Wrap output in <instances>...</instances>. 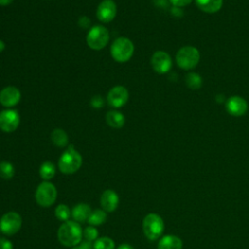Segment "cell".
<instances>
[{
  "label": "cell",
  "instance_id": "cell-1",
  "mask_svg": "<svg viewBox=\"0 0 249 249\" xmlns=\"http://www.w3.org/2000/svg\"><path fill=\"white\" fill-rule=\"evenodd\" d=\"M83 231L79 223L76 221H66L64 222L57 231L58 241L66 246L73 247L82 241Z\"/></svg>",
  "mask_w": 249,
  "mask_h": 249
},
{
  "label": "cell",
  "instance_id": "cell-2",
  "mask_svg": "<svg viewBox=\"0 0 249 249\" xmlns=\"http://www.w3.org/2000/svg\"><path fill=\"white\" fill-rule=\"evenodd\" d=\"M83 163L81 154L72 146H68L58 160V169L63 174H73L77 172Z\"/></svg>",
  "mask_w": 249,
  "mask_h": 249
},
{
  "label": "cell",
  "instance_id": "cell-3",
  "mask_svg": "<svg viewBox=\"0 0 249 249\" xmlns=\"http://www.w3.org/2000/svg\"><path fill=\"white\" fill-rule=\"evenodd\" d=\"M134 53V45L132 41L126 37H119L111 45L110 53L112 58L117 62L128 61Z\"/></svg>",
  "mask_w": 249,
  "mask_h": 249
},
{
  "label": "cell",
  "instance_id": "cell-4",
  "mask_svg": "<svg viewBox=\"0 0 249 249\" xmlns=\"http://www.w3.org/2000/svg\"><path fill=\"white\" fill-rule=\"evenodd\" d=\"M142 229L145 236L149 240H157L163 232L164 223L160 215L156 213H149L143 219Z\"/></svg>",
  "mask_w": 249,
  "mask_h": 249
},
{
  "label": "cell",
  "instance_id": "cell-5",
  "mask_svg": "<svg viewBox=\"0 0 249 249\" xmlns=\"http://www.w3.org/2000/svg\"><path fill=\"white\" fill-rule=\"evenodd\" d=\"M110 39V34L107 28L102 25H94L89 28L87 34V44L94 51L102 50L106 47Z\"/></svg>",
  "mask_w": 249,
  "mask_h": 249
},
{
  "label": "cell",
  "instance_id": "cell-6",
  "mask_svg": "<svg viewBox=\"0 0 249 249\" xmlns=\"http://www.w3.org/2000/svg\"><path fill=\"white\" fill-rule=\"evenodd\" d=\"M56 188L49 181H43L40 183L35 192L36 202L42 207H50L53 205L56 200Z\"/></svg>",
  "mask_w": 249,
  "mask_h": 249
},
{
  "label": "cell",
  "instance_id": "cell-7",
  "mask_svg": "<svg viewBox=\"0 0 249 249\" xmlns=\"http://www.w3.org/2000/svg\"><path fill=\"white\" fill-rule=\"evenodd\" d=\"M199 58L200 54L198 50L192 46L183 47L176 53V62L178 66L185 70H190L196 67Z\"/></svg>",
  "mask_w": 249,
  "mask_h": 249
},
{
  "label": "cell",
  "instance_id": "cell-8",
  "mask_svg": "<svg viewBox=\"0 0 249 249\" xmlns=\"http://www.w3.org/2000/svg\"><path fill=\"white\" fill-rule=\"evenodd\" d=\"M22 220L18 213L10 211L5 213L0 219V231L5 235L12 236L21 228Z\"/></svg>",
  "mask_w": 249,
  "mask_h": 249
},
{
  "label": "cell",
  "instance_id": "cell-9",
  "mask_svg": "<svg viewBox=\"0 0 249 249\" xmlns=\"http://www.w3.org/2000/svg\"><path fill=\"white\" fill-rule=\"evenodd\" d=\"M20 123V117L17 110L8 108L0 112V129L4 132L15 131Z\"/></svg>",
  "mask_w": 249,
  "mask_h": 249
},
{
  "label": "cell",
  "instance_id": "cell-10",
  "mask_svg": "<svg viewBox=\"0 0 249 249\" xmlns=\"http://www.w3.org/2000/svg\"><path fill=\"white\" fill-rule=\"evenodd\" d=\"M129 93L125 87L115 86L107 94V102L113 108H121L128 101Z\"/></svg>",
  "mask_w": 249,
  "mask_h": 249
},
{
  "label": "cell",
  "instance_id": "cell-11",
  "mask_svg": "<svg viewBox=\"0 0 249 249\" xmlns=\"http://www.w3.org/2000/svg\"><path fill=\"white\" fill-rule=\"evenodd\" d=\"M151 64L153 69L159 73V74H165L167 73L172 65V60L170 55L163 52V51H158L154 53V54L151 57Z\"/></svg>",
  "mask_w": 249,
  "mask_h": 249
},
{
  "label": "cell",
  "instance_id": "cell-12",
  "mask_svg": "<svg viewBox=\"0 0 249 249\" xmlns=\"http://www.w3.org/2000/svg\"><path fill=\"white\" fill-rule=\"evenodd\" d=\"M117 14V6L113 0H103L99 3L96 9V18L99 21L108 23L111 22Z\"/></svg>",
  "mask_w": 249,
  "mask_h": 249
},
{
  "label": "cell",
  "instance_id": "cell-13",
  "mask_svg": "<svg viewBox=\"0 0 249 249\" xmlns=\"http://www.w3.org/2000/svg\"><path fill=\"white\" fill-rule=\"evenodd\" d=\"M21 93L17 87L8 86L0 91V103L6 108H13L20 101Z\"/></svg>",
  "mask_w": 249,
  "mask_h": 249
},
{
  "label": "cell",
  "instance_id": "cell-14",
  "mask_svg": "<svg viewBox=\"0 0 249 249\" xmlns=\"http://www.w3.org/2000/svg\"><path fill=\"white\" fill-rule=\"evenodd\" d=\"M226 109L230 115L234 117H240L247 112L248 104L243 97L238 95H233L227 99Z\"/></svg>",
  "mask_w": 249,
  "mask_h": 249
},
{
  "label": "cell",
  "instance_id": "cell-15",
  "mask_svg": "<svg viewBox=\"0 0 249 249\" xmlns=\"http://www.w3.org/2000/svg\"><path fill=\"white\" fill-rule=\"evenodd\" d=\"M100 204L105 212H113L119 205V196L113 190H106L100 197Z\"/></svg>",
  "mask_w": 249,
  "mask_h": 249
},
{
  "label": "cell",
  "instance_id": "cell-16",
  "mask_svg": "<svg viewBox=\"0 0 249 249\" xmlns=\"http://www.w3.org/2000/svg\"><path fill=\"white\" fill-rule=\"evenodd\" d=\"M91 212L90 206L87 203L81 202L76 204L71 210V217L77 223H85L88 222L89 214Z\"/></svg>",
  "mask_w": 249,
  "mask_h": 249
},
{
  "label": "cell",
  "instance_id": "cell-17",
  "mask_svg": "<svg viewBox=\"0 0 249 249\" xmlns=\"http://www.w3.org/2000/svg\"><path fill=\"white\" fill-rule=\"evenodd\" d=\"M182 246L181 238L173 234H168L160 239L157 249H182Z\"/></svg>",
  "mask_w": 249,
  "mask_h": 249
},
{
  "label": "cell",
  "instance_id": "cell-18",
  "mask_svg": "<svg viewBox=\"0 0 249 249\" xmlns=\"http://www.w3.org/2000/svg\"><path fill=\"white\" fill-rule=\"evenodd\" d=\"M105 119H106V123L113 128H116V129H119V128H122L124 124V122H125V118L124 116L117 111V110H112V111H109L106 116H105Z\"/></svg>",
  "mask_w": 249,
  "mask_h": 249
},
{
  "label": "cell",
  "instance_id": "cell-19",
  "mask_svg": "<svg viewBox=\"0 0 249 249\" xmlns=\"http://www.w3.org/2000/svg\"><path fill=\"white\" fill-rule=\"evenodd\" d=\"M196 3L201 11L213 14L221 9L223 0H196Z\"/></svg>",
  "mask_w": 249,
  "mask_h": 249
},
{
  "label": "cell",
  "instance_id": "cell-20",
  "mask_svg": "<svg viewBox=\"0 0 249 249\" xmlns=\"http://www.w3.org/2000/svg\"><path fill=\"white\" fill-rule=\"evenodd\" d=\"M51 140L56 147L63 148L68 145V135L61 128H54L51 134Z\"/></svg>",
  "mask_w": 249,
  "mask_h": 249
},
{
  "label": "cell",
  "instance_id": "cell-21",
  "mask_svg": "<svg viewBox=\"0 0 249 249\" xmlns=\"http://www.w3.org/2000/svg\"><path fill=\"white\" fill-rule=\"evenodd\" d=\"M107 212H105L103 209H94L91 210L89 217L88 219V223L90 226H99L102 225L106 219H107Z\"/></svg>",
  "mask_w": 249,
  "mask_h": 249
},
{
  "label": "cell",
  "instance_id": "cell-22",
  "mask_svg": "<svg viewBox=\"0 0 249 249\" xmlns=\"http://www.w3.org/2000/svg\"><path fill=\"white\" fill-rule=\"evenodd\" d=\"M40 177L44 181H49L52 178H53L55 174V166L52 161H45L41 164L39 169Z\"/></svg>",
  "mask_w": 249,
  "mask_h": 249
},
{
  "label": "cell",
  "instance_id": "cell-23",
  "mask_svg": "<svg viewBox=\"0 0 249 249\" xmlns=\"http://www.w3.org/2000/svg\"><path fill=\"white\" fill-rule=\"evenodd\" d=\"M15 167L10 161H0V177L5 180H10L14 177Z\"/></svg>",
  "mask_w": 249,
  "mask_h": 249
},
{
  "label": "cell",
  "instance_id": "cell-24",
  "mask_svg": "<svg viewBox=\"0 0 249 249\" xmlns=\"http://www.w3.org/2000/svg\"><path fill=\"white\" fill-rule=\"evenodd\" d=\"M186 85L191 89H198L202 86V79L197 73H189L186 76Z\"/></svg>",
  "mask_w": 249,
  "mask_h": 249
},
{
  "label": "cell",
  "instance_id": "cell-25",
  "mask_svg": "<svg viewBox=\"0 0 249 249\" xmlns=\"http://www.w3.org/2000/svg\"><path fill=\"white\" fill-rule=\"evenodd\" d=\"M93 249H115V242L107 236L99 237L93 241Z\"/></svg>",
  "mask_w": 249,
  "mask_h": 249
},
{
  "label": "cell",
  "instance_id": "cell-26",
  "mask_svg": "<svg viewBox=\"0 0 249 249\" xmlns=\"http://www.w3.org/2000/svg\"><path fill=\"white\" fill-rule=\"evenodd\" d=\"M54 215L56 217V219H58L59 221H63L66 222L69 220V218L71 217V210L69 209V207L65 204H58L55 207L54 210Z\"/></svg>",
  "mask_w": 249,
  "mask_h": 249
},
{
  "label": "cell",
  "instance_id": "cell-27",
  "mask_svg": "<svg viewBox=\"0 0 249 249\" xmlns=\"http://www.w3.org/2000/svg\"><path fill=\"white\" fill-rule=\"evenodd\" d=\"M83 236L85 240L88 241H95L98 238V231L93 226H89L83 231Z\"/></svg>",
  "mask_w": 249,
  "mask_h": 249
},
{
  "label": "cell",
  "instance_id": "cell-28",
  "mask_svg": "<svg viewBox=\"0 0 249 249\" xmlns=\"http://www.w3.org/2000/svg\"><path fill=\"white\" fill-rule=\"evenodd\" d=\"M90 106L95 108V109H99V108H102L103 107V104H104V99L101 95H94L91 97L90 101Z\"/></svg>",
  "mask_w": 249,
  "mask_h": 249
},
{
  "label": "cell",
  "instance_id": "cell-29",
  "mask_svg": "<svg viewBox=\"0 0 249 249\" xmlns=\"http://www.w3.org/2000/svg\"><path fill=\"white\" fill-rule=\"evenodd\" d=\"M93 248V244L88 240H82L77 245L71 247V249H91Z\"/></svg>",
  "mask_w": 249,
  "mask_h": 249
},
{
  "label": "cell",
  "instance_id": "cell-30",
  "mask_svg": "<svg viewBox=\"0 0 249 249\" xmlns=\"http://www.w3.org/2000/svg\"><path fill=\"white\" fill-rule=\"evenodd\" d=\"M78 24H79V26L81 27V28H89V25H90V20H89V18H88V17H86V16H83V17H81L80 18H79V20H78Z\"/></svg>",
  "mask_w": 249,
  "mask_h": 249
},
{
  "label": "cell",
  "instance_id": "cell-31",
  "mask_svg": "<svg viewBox=\"0 0 249 249\" xmlns=\"http://www.w3.org/2000/svg\"><path fill=\"white\" fill-rule=\"evenodd\" d=\"M14 245L13 243L4 237H0V249H13Z\"/></svg>",
  "mask_w": 249,
  "mask_h": 249
},
{
  "label": "cell",
  "instance_id": "cell-32",
  "mask_svg": "<svg viewBox=\"0 0 249 249\" xmlns=\"http://www.w3.org/2000/svg\"><path fill=\"white\" fill-rule=\"evenodd\" d=\"M193 0H169V2L174 6V7H184L189 5Z\"/></svg>",
  "mask_w": 249,
  "mask_h": 249
},
{
  "label": "cell",
  "instance_id": "cell-33",
  "mask_svg": "<svg viewBox=\"0 0 249 249\" xmlns=\"http://www.w3.org/2000/svg\"><path fill=\"white\" fill-rule=\"evenodd\" d=\"M171 14L174 15L175 17H182L183 15V11L179 8V7H174L171 9Z\"/></svg>",
  "mask_w": 249,
  "mask_h": 249
},
{
  "label": "cell",
  "instance_id": "cell-34",
  "mask_svg": "<svg viewBox=\"0 0 249 249\" xmlns=\"http://www.w3.org/2000/svg\"><path fill=\"white\" fill-rule=\"evenodd\" d=\"M154 3H155V5H157V6L165 7L166 4H167V1H166V0H154Z\"/></svg>",
  "mask_w": 249,
  "mask_h": 249
},
{
  "label": "cell",
  "instance_id": "cell-35",
  "mask_svg": "<svg viewBox=\"0 0 249 249\" xmlns=\"http://www.w3.org/2000/svg\"><path fill=\"white\" fill-rule=\"evenodd\" d=\"M117 249H134L130 244H127V243H123L121 245L118 246Z\"/></svg>",
  "mask_w": 249,
  "mask_h": 249
},
{
  "label": "cell",
  "instance_id": "cell-36",
  "mask_svg": "<svg viewBox=\"0 0 249 249\" xmlns=\"http://www.w3.org/2000/svg\"><path fill=\"white\" fill-rule=\"evenodd\" d=\"M14 0H0V6H8L10 5Z\"/></svg>",
  "mask_w": 249,
  "mask_h": 249
},
{
  "label": "cell",
  "instance_id": "cell-37",
  "mask_svg": "<svg viewBox=\"0 0 249 249\" xmlns=\"http://www.w3.org/2000/svg\"><path fill=\"white\" fill-rule=\"evenodd\" d=\"M5 43H4V41H2V40H0V53H2L4 50H5Z\"/></svg>",
  "mask_w": 249,
  "mask_h": 249
}]
</instances>
